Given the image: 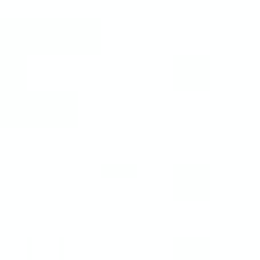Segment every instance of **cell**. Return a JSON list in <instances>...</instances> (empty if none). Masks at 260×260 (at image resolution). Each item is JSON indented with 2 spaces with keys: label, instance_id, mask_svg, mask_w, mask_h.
Returning a JSON list of instances; mask_svg holds the SVG:
<instances>
[{
  "label": "cell",
  "instance_id": "cell-2",
  "mask_svg": "<svg viewBox=\"0 0 260 260\" xmlns=\"http://www.w3.org/2000/svg\"><path fill=\"white\" fill-rule=\"evenodd\" d=\"M178 73H183V78H178L183 87H206V59H197V64H192V59H183V64H178Z\"/></svg>",
  "mask_w": 260,
  "mask_h": 260
},
{
  "label": "cell",
  "instance_id": "cell-3",
  "mask_svg": "<svg viewBox=\"0 0 260 260\" xmlns=\"http://www.w3.org/2000/svg\"><path fill=\"white\" fill-rule=\"evenodd\" d=\"M178 260H206V242H183L178 247Z\"/></svg>",
  "mask_w": 260,
  "mask_h": 260
},
{
  "label": "cell",
  "instance_id": "cell-1",
  "mask_svg": "<svg viewBox=\"0 0 260 260\" xmlns=\"http://www.w3.org/2000/svg\"><path fill=\"white\" fill-rule=\"evenodd\" d=\"M178 183H183V187H178L183 197H206V169H183Z\"/></svg>",
  "mask_w": 260,
  "mask_h": 260
}]
</instances>
